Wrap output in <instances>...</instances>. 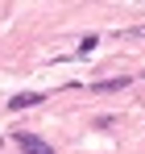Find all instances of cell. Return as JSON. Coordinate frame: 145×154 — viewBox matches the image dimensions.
Listing matches in <instances>:
<instances>
[{
	"mask_svg": "<svg viewBox=\"0 0 145 154\" xmlns=\"http://www.w3.org/2000/svg\"><path fill=\"white\" fill-rule=\"evenodd\" d=\"M42 100H46V92H17V96H8V112H25Z\"/></svg>",
	"mask_w": 145,
	"mask_h": 154,
	"instance_id": "2",
	"label": "cell"
},
{
	"mask_svg": "<svg viewBox=\"0 0 145 154\" xmlns=\"http://www.w3.org/2000/svg\"><path fill=\"white\" fill-rule=\"evenodd\" d=\"M96 42H99L96 33H87V38H83V42H79V54H91V50H96Z\"/></svg>",
	"mask_w": 145,
	"mask_h": 154,
	"instance_id": "4",
	"label": "cell"
},
{
	"mask_svg": "<svg viewBox=\"0 0 145 154\" xmlns=\"http://www.w3.org/2000/svg\"><path fill=\"white\" fill-rule=\"evenodd\" d=\"M129 83H133V75H108V79H96L91 92H124Z\"/></svg>",
	"mask_w": 145,
	"mask_h": 154,
	"instance_id": "3",
	"label": "cell"
},
{
	"mask_svg": "<svg viewBox=\"0 0 145 154\" xmlns=\"http://www.w3.org/2000/svg\"><path fill=\"white\" fill-rule=\"evenodd\" d=\"M13 142H17V150H25V154H54L46 137H37V133H25V129H17V133H13Z\"/></svg>",
	"mask_w": 145,
	"mask_h": 154,
	"instance_id": "1",
	"label": "cell"
}]
</instances>
